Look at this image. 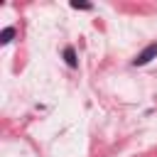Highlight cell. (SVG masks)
Returning a JSON list of instances; mask_svg holds the SVG:
<instances>
[{"instance_id": "277c9868", "label": "cell", "mask_w": 157, "mask_h": 157, "mask_svg": "<svg viewBox=\"0 0 157 157\" xmlns=\"http://www.w3.org/2000/svg\"><path fill=\"white\" fill-rule=\"evenodd\" d=\"M71 7H74V10H91L93 5H91V2H78V0H74Z\"/></svg>"}, {"instance_id": "3957f363", "label": "cell", "mask_w": 157, "mask_h": 157, "mask_svg": "<svg viewBox=\"0 0 157 157\" xmlns=\"http://www.w3.org/2000/svg\"><path fill=\"white\" fill-rule=\"evenodd\" d=\"M12 37H15V27H5L2 34H0V42H2V44H10Z\"/></svg>"}, {"instance_id": "7a4b0ae2", "label": "cell", "mask_w": 157, "mask_h": 157, "mask_svg": "<svg viewBox=\"0 0 157 157\" xmlns=\"http://www.w3.org/2000/svg\"><path fill=\"white\" fill-rule=\"evenodd\" d=\"M61 56H64V61H66V66H69V69H76V66H78L76 49H74L71 44H69V47H64V54H61Z\"/></svg>"}, {"instance_id": "6da1fadb", "label": "cell", "mask_w": 157, "mask_h": 157, "mask_svg": "<svg viewBox=\"0 0 157 157\" xmlns=\"http://www.w3.org/2000/svg\"><path fill=\"white\" fill-rule=\"evenodd\" d=\"M152 59H157V42H150V44L132 59V66H147Z\"/></svg>"}]
</instances>
